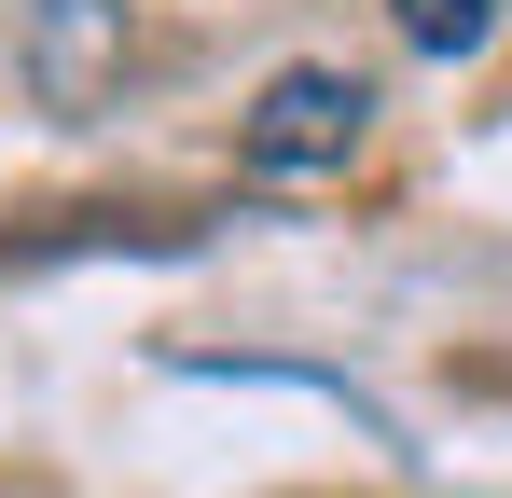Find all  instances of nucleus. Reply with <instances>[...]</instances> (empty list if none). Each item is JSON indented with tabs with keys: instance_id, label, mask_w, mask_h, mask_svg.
Listing matches in <instances>:
<instances>
[{
	"instance_id": "1",
	"label": "nucleus",
	"mask_w": 512,
	"mask_h": 498,
	"mask_svg": "<svg viewBox=\"0 0 512 498\" xmlns=\"http://www.w3.org/2000/svg\"><path fill=\"white\" fill-rule=\"evenodd\" d=\"M360 125H374V83H360V70H277V83L250 97V166H277V180L346 166Z\"/></svg>"
},
{
	"instance_id": "2",
	"label": "nucleus",
	"mask_w": 512,
	"mask_h": 498,
	"mask_svg": "<svg viewBox=\"0 0 512 498\" xmlns=\"http://www.w3.org/2000/svg\"><path fill=\"white\" fill-rule=\"evenodd\" d=\"M28 83H42V111H97V97L125 83V0H42Z\"/></svg>"
},
{
	"instance_id": "3",
	"label": "nucleus",
	"mask_w": 512,
	"mask_h": 498,
	"mask_svg": "<svg viewBox=\"0 0 512 498\" xmlns=\"http://www.w3.org/2000/svg\"><path fill=\"white\" fill-rule=\"evenodd\" d=\"M388 14H402V42H416V56H471V42L499 28V0H388Z\"/></svg>"
}]
</instances>
